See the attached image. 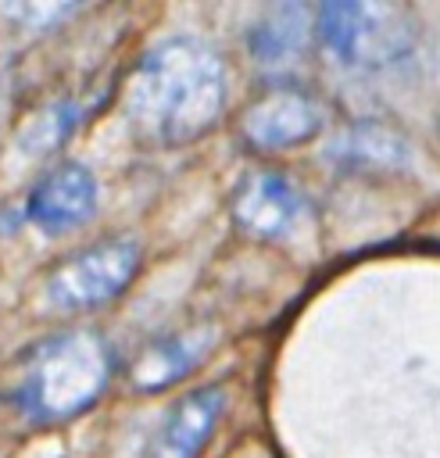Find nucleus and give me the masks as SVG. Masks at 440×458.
<instances>
[{
	"label": "nucleus",
	"instance_id": "nucleus-1",
	"mask_svg": "<svg viewBox=\"0 0 440 458\" xmlns=\"http://www.w3.org/2000/svg\"><path fill=\"white\" fill-rule=\"evenodd\" d=\"M222 107L225 64L193 36H168L154 43L132 68L122 97L129 129L161 147L197 140L218 122Z\"/></svg>",
	"mask_w": 440,
	"mask_h": 458
},
{
	"label": "nucleus",
	"instance_id": "nucleus-2",
	"mask_svg": "<svg viewBox=\"0 0 440 458\" xmlns=\"http://www.w3.org/2000/svg\"><path fill=\"white\" fill-rule=\"evenodd\" d=\"M114 358L100 333L61 329L21 347L0 376V404L29 426L82 415L111 383Z\"/></svg>",
	"mask_w": 440,
	"mask_h": 458
},
{
	"label": "nucleus",
	"instance_id": "nucleus-3",
	"mask_svg": "<svg viewBox=\"0 0 440 458\" xmlns=\"http://www.w3.org/2000/svg\"><path fill=\"white\" fill-rule=\"evenodd\" d=\"M322 43L354 68H390L415 50L419 21L404 4L333 0L318 11Z\"/></svg>",
	"mask_w": 440,
	"mask_h": 458
},
{
	"label": "nucleus",
	"instance_id": "nucleus-4",
	"mask_svg": "<svg viewBox=\"0 0 440 458\" xmlns=\"http://www.w3.org/2000/svg\"><path fill=\"white\" fill-rule=\"evenodd\" d=\"M140 243L132 236H107L82 250H75L68 261H61L47 276V301L61 311H86L114 301L140 268Z\"/></svg>",
	"mask_w": 440,
	"mask_h": 458
},
{
	"label": "nucleus",
	"instance_id": "nucleus-5",
	"mask_svg": "<svg viewBox=\"0 0 440 458\" xmlns=\"http://www.w3.org/2000/svg\"><path fill=\"white\" fill-rule=\"evenodd\" d=\"M97 197H100L97 175L79 161H64L43 172L39 182L29 190L25 218L43 233H68L93 218Z\"/></svg>",
	"mask_w": 440,
	"mask_h": 458
},
{
	"label": "nucleus",
	"instance_id": "nucleus-6",
	"mask_svg": "<svg viewBox=\"0 0 440 458\" xmlns=\"http://www.w3.org/2000/svg\"><path fill=\"white\" fill-rule=\"evenodd\" d=\"M322 129V104L304 93V89H268L265 97H258L243 122L240 132L250 147L258 150H283V147H297L304 140H311Z\"/></svg>",
	"mask_w": 440,
	"mask_h": 458
},
{
	"label": "nucleus",
	"instance_id": "nucleus-7",
	"mask_svg": "<svg viewBox=\"0 0 440 458\" xmlns=\"http://www.w3.org/2000/svg\"><path fill=\"white\" fill-rule=\"evenodd\" d=\"M222 411H225L222 386H200L186 394L165 411V419L154 426V433L147 437L136 458H197L207 437L215 433Z\"/></svg>",
	"mask_w": 440,
	"mask_h": 458
},
{
	"label": "nucleus",
	"instance_id": "nucleus-8",
	"mask_svg": "<svg viewBox=\"0 0 440 458\" xmlns=\"http://www.w3.org/2000/svg\"><path fill=\"white\" fill-rule=\"evenodd\" d=\"M304 211H308V204H304L300 190L275 172L247 175L233 200V215H236L240 229H247L250 236H261V240L290 236L300 225Z\"/></svg>",
	"mask_w": 440,
	"mask_h": 458
},
{
	"label": "nucleus",
	"instance_id": "nucleus-9",
	"mask_svg": "<svg viewBox=\"0 0 440 458\" xmlns=\"http://www.w3.org/2000/svg\"><path fill=\"white\" fill-rule=\"evenodd\" d=\"M408 147L390 125L361 122L351 125L343 136L333 140L329 161L340 165L343 172H397L408 165Z\"/></svg>",
	"mask_w": 440,
	"mask_h": 458
},
{
	"label": "nucleus",
	"instance_id": "nucleus-10",
	"mask_svg": "<svg viewBox=\"0 0 440 458\" xmlns=\"http://www.w3.org/2000/svg\"><path fill=\"white\" fill-rule=\"evenodd\" d=\"M211 347V329H186L154 340L136 361H132V383L143 390H157L175 383L182 372H190L200 354Z\"/></svg>",
	"mask_w": 440,
	"mask_h": 458
},
{
	"label": "nucleus",
	"instance_id": "nucleus-11",
	"mask_svg": "<svg viewBox=\"0 0 440 458\" xmlns=\"http://www.w3.org/2000/svg\"><path fill=\"white\" fill-rule=\"evenodd\" d=\"M308 7L300 4H279V7H268L254 29H250V54L258 64H268V68H279V64H290L304 43H308Z\"/></svg>",
	"mask_w": 440,
	"mask_h": 458
},
{
	"label": "nucleus",
	"instance_id": "nucleus-12",
	"mask_svg": "<svg viewBox=\"0 0 440 458\" xmlns=\"http://www.w3.org/2000/svg\"><path fill=\"white\" fill-rule=\"evenodd\" d=\"M75 118H79V107H75V104H54V107H47L43 114H36V118L29 122V129L21 132L18 147H21L25 154H47L50 147H57V143L72 132Z\"/></svg>",
	"mask_w": 440,
	"mask_h": 458
},
{
	"label": "nucleus",
	"instance_id": "nucleus-13",
	"mask_svg": "<svg viewBox=\"0 0 440 458\" xmlns=\"http://www.w3.org/2000/svg\"><path fill=\"white\" fill-rule=\"evenodd\" d=\"M75 11H79V4H7V7H0L4 18H14L18 29H29V32H47L57 21L72 18Z\"/></svg>",
	"mask_w": 440,
	"mask_h": 458
}]
</instances>
